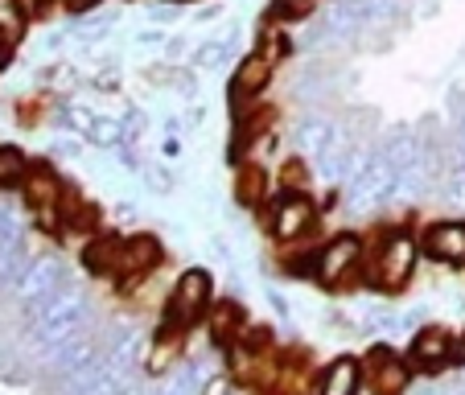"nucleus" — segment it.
Wrapping results in <instances>:
<instances>
[{
    "mask_svg": "<svg viewBox=\"0 0 465 395\" xmlns=\"http://www.w3.org/2000/svg\"><path fill=\"white\" fill-rule=\"evenodd\" d=\"M74 9H87V5H95V0H71Z\"/></svg>",
    "mask_w": 465,
    "mask_h": 395,
    "instance_id": "4be33fe9",
    "label": "nucleus"
},
{
    "mask_svg": "<svg viewBox=\"0 0 465 395\" xmlns=\"http://www.w3.org/2000/svg\"><path fill=\"white\" fill-rule=\"evenodd\" d=\"M362 25H387L400 13V0H354Z\"/></svg>",
    "mask_w": 465,
    "mask_h": 395,
    "instance_id": "4468645a",
    "label": "nucleus"
},
{
    "mask_svg": "<svg viewBox=\"0 0 465 395\" xmlns=\"http://www.w3.org/2000/svg\"><path fill=\"white\" fill-rule=\"evenodd\" d=\"M371 391L375 395H400L408 387V367L395 359L391 351H375L371 354Z\"/></svg>",
    "mask_w": 465,
    "mask_h": 395,
    "instance_id": "423d86ee",
    "label": "nucleus"
},
{
    "mask_svg": "<svg viewBox=\"0 0 465 395\" xmlns=\"http://www.w3.org/2000/svg\"><path fill=\"white\" fill-rule=\"evenodd\" d=\"M21 173H25V165H21V153L0 149V185L21 182Z\"/></svg>",
    "mask_w": 465,
    "mask_h": 395,
    "instance_id": "f3484780",
    "label": "nucleus"
},
{
    "mask_svg": "<svg viewBox=\"0 0 465 395\" xmlns=\"http://www.w3.org/2000/svg\"><path fill=\"white\" fill-rule=\"evenodd\" d=\"M354 391H359V362H354V359L330 362V370L322 375L317 395H354Z\"/></svg>",
    "mask_w": 465,
    "mask_h": 395,
    "instance_id": "9b49d317",
    "label": "nucleus"
},
{
    "mask_svg": "<svg viewBox=\"0 0 465 395\" xmlns=\"http://www.w3.org/2000/svg\"><path fill=\"white\" fill-rule=\"evenodd\" d=\"M206 297H211V281H206V272H185L182 281H177V292L173 301H169V317L173 321H198V313L206 309Z\"/></svg>",
    "mask_w": 465,
    "mask_h": 395,
    "instance_id": "f03ea898",
    "label": "nucleus"
},
{
    "mask_svg": "<svg viewBox=\"0 0 465 395\" xmlns=\"http://www.w3.org/2000/svg\"><path fill=\"white\" fill-rule=\"evenodd\" d=\"M412 359L420 362L424 370H440L449 359H453V338H449L440 325H432V330H424V334L412 342Z\"/></svg>",
    "mask_w": 465,
    "mask_h": 395,
    "instance_id": "6e6552de",
    "label": "nucleus"
},
{
    "mask_svg": "<svg viewBox=\"0 0 465 395\" xmlns=\"http://www.w3.org/2000/svg\"><path fill=\"white\" fill-rule=\"evenodd\" d=\"M424 252L437 255V260L461 263L465 260V222H440L424 235Z\"/></svg>",
    "mask_w": 465,
    "mask_h": 395,
    "instance_id": "0eeeda50",
    "label": "nucleus"
},
{
    "mask_svg": "<svg viewBox=\"0 0 465 395\" xmlns=\"http://www.w3.org/2000/svg\"><path fill=\"white\" fill-rule=\"evenodd\" d=\"M313 222V206H309L305 193H284L281 202H276V214H272V231L281 239H297L309 231Z\"/></svg>",
    "mask_w": 465,
    "mask_h": 395,
    "instance_id": "20e7f679",
    "label": "nucleus"
},
{
    "mask_svg": "<svg viewBox=\"0 0 465 395\" xmlns=\"http://www.w3.org/2000/svg\"><path fill=\"white\" fill-rule=\"evenodd\" d=\"M289 9H292V13H305V9H309V0H289Z\"/></svg>",
    "mask_w": 465,
    "mask_h": 395,
    "instance_id": "412c9836",
    "label": "nucleus"
},
{
    "mask_svg": "<svg viewBox=\"0 0 465 395\" xmlns=\"http://www.w3.org/2000/svg\"><path fill=\"white\" fill-rule=\"evenodd\" d=\"M391 190H395V165H391V157H387V153H375V157L362 165L359 185H354V193H359V206L379 202V198H387Z\"/></svg>",
    "mask_w": 465,
    "mask_h": 395,
    "instance_id": "7ed1b4c3",
    "label": "nucleus"
},
{
    "mask_svg": "<svg viewBox=\"0 0 465 395\" xmlns=\"http://www.w3.org/2000/svg\"><path fill=\"white\" fill-rule=\"evenodd\" d=\"M157 260H161V247L153 243V239H132V243L120 247V268L124 272H144V268H153Z\"/></svg>",
    "mask_w": 465,
    "mask_h": 395,
    "instance_id": "f8f14e48",
    "label": "nucleus"
},
{
    "mask_svg": "<svg viewBox=\"0 0 465 395\" xmlns=\"http://www.w3.org/2000/svg\"><path fill=\"white\" fill-rule=\"evenodd\" d=\"M453 359L465 362V334H461V342H453Z\"/></svg>",
    "mask_w": 465,
    "mask_h": 395,
    "instance_id": "aec40b11",
    "label": "nucleus"
},
{
    "mask_svg": "<svg viewBox=\"0 0 465 395\" xmlns=\"http://www.w3.org/2000/svg\"><path fill=\"white\" fill-rule=\"evenodd\" d=\"M239 198H243V202H260L263 198V169L247 165L243 173H239Z\"/></svg>",
    "mask_w": 465,
    "mask_h": 395,
    "instance_id": "dca6fc26",
    "label": "nucleus"
},
{
    "mask_svg": "<svg viewBox=\"0 0 465 395\" xmlns=\"http://www.w3.org/2000/svg\"><path fill=\"white\" fill-rule=\"evenodd\" d=\"M412 260H416L412 239L408 235L387 239V247L379 252V260H375V284L379 289H400V284L408 281V272H412Z\"/></svg>",
    "mask_w": 465,
    "mask_h": 395,
    "instance_id": "f257e3e1",
    "label": "nucleus"
},
{
    "mask_svg": "<svg viewBox=\"0 0 465 395\" xmlns=\"http://www.w3.org/2000/svg\"><path fill=\"white\" fill-rule=\"evenodd\" d=\"M268 74H272V62L263 58V54H252V58L239 62L235 79H231V91H235L239 99H247V95H255V91H263Z\"/></svg>",
    "mask_w": 465,
    "mask_h": 395,
    "instance_id": "9d476101",
    "label": "nucleus"
},
{
    "mask_svg": "<svg viewBox=\"0 0 465 395\" xmlns=\"http://www.w3.org/2000/svg\"><path fill=\"white\" fill-rule=\"evenodd\" d=\"M25 29V13H21L17 0H0V34L5 37H21Z\"/></svg>",
    "mask_w": 465,
    "mask_h": 395,
    "instance_id": "2eb2a0df",
    "label": "nucleus"
},
{
    "mask_svg": "<svg viewBox=\"0 0 465 395\" xmlns=\"http://www.w3.org/2000/svg\"><path fill=\"white\" fill-rule=\"evenodd\" d=\"M330 136H334V123H325V120H305L297 128V149L301 153H309V157H317V153L325 149V144H330Z\"/></svg>",
    "mask_w": 465,
    "mask_h": 395,
    "instance_id": "ddd939ff",
    "label": "nucleus"
},
{
    "mask_svg": "<svg viewBox=\"0 0 465 395\" xmlns=\"http://www.w3.org/2000/svg\"><path fill=\"white\" fill-rule=\"evenodd\" d=\"M5 58H9V45H5V42H0V62H5Z\"/></svg>",
    "mask_w": 465,
    "mask_h": 395,
    "instance_id": "5701e85b",
    "label": "nucleus"
},
{
    "mask_svg": "<svg viewBox=\"0 0 465 395\" xmlns=\"http://www.w3.org/2000/svg\"><path fill=\"white\" fill-rule=\"evenodd\" d=\"M227 58V45H203V50H198V66H214V62H223Z\"/></svg>",
    "mask_w": 465,
    "mask_h": 395,
    "instance_id": "a211bd4d",
    "label": "nucleus"
},
{
    "mask_svg": "<svg viewBox=\"0 0 465 395\" xmlns=\"http://www.w3.org/2000/svg\"><path fill=\"white\" fill-rule=\"evenodd\" d=\"M25 193L29 202L42 211V222H54V206L62 202V182L50 169H34V177H25Z\"/></svg>",
    "mask_w": 465,
    "mask_h": 395,
    "instance_id": "1a4fd4ad",
    "label": "nucleus"
},
{
    "mask_svg": "<svg viewBox=\"0 0 465 395\" xmlns=\"http://www.w3.org/2000/svg\"><path fill=\"white\" fill-rule=\"evenodd\" d=\"M354 263H359V239L342 235V239H334V243L317 255V276H322L325 284H338Z\"/></svg>",
    "mask_w": 465,
    "mask_h": 395,
    "instance_id": "39448f33",
    "label": "nucleus"
},
{
    "mask_svg": "<svg viewBox=\"0 0 465 395\" xmlns=\"http://www.w3.org/2000/svg\"><path fill=\"white\" fill-rule=\"evenodd\" d=\"M91 141H99V144H115V123H91Z\"/></svg>",
    "mask_w": 465,
    "mask_h": 395,
    "instance_id": "6ab92c4d",
    "label": "nucleus"
}]
</instances>
